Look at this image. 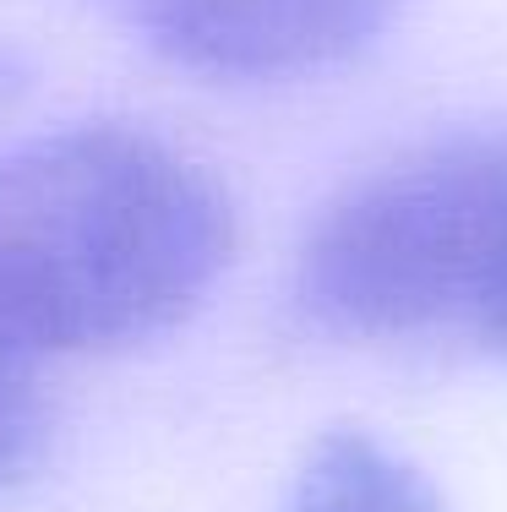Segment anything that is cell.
Here are the masks:
<instances>
[{"mask_svg": "<svg viewBox=\"0 0 507 512\" xmlns=\"http://www.w3.org/2000/svg\"><path fill=\"white\" fill-rule=\"evenodd\" d=\"M240 246L224 180L131 120H77L0 153V349L110 355L164 338Z\"/></svg>", "mask_w": 507, "mask_h": 512, "instance_id": "6da1fadb", "label": "cell"}, {"mask_svg": "<svg viewBox=\"0 0 507 512\" xmlns=\"http://www.w3.org/2000/svg\"><path fill=\"white\" fill-rule=\"evenodd\" d=\"M507 213V131H448L382 158L311 218L295 300L360 344L475 327Z\"/></svg>", "mask_w": 507, "mask_h": 512, "instance_id": "7a4b0ae2", "label": "cell"}, {"mask_svg": "<svg viewBox=\"0 0 507 512\" xmlns=\"http://www.w3.org/2000/svg\"><path fill=\"white\" fill-rule=\"evenodd\" d=\"M409 0H110L159 60L213 82H289L344 66Z\"/></svg>", "mask_w": 507, "mask_h": 512, "instance_id": "3957f363", "label": "cell"}, {"mask_svg": "<svg viewBox=\"0 0 507 512\" xmlns=\"http://www.w3.org/2000/svg\"><path fill=\"white\" fill-rule=\"evenodd\" d=\"M279 512H453L431 474L360 425H333L300 463Z\"/></svg>", "mask_w": 507, "mask_h": 512, "instance_id": "277c9868", "label": "cell"}, {"mask_svg": "<svg viewBox=\"0 0 507 512\" xmlns=\"http://www.w3.org/2000/svg\"><path fill=\"white\" fill-rule=\"evenodd\" d=\"M39 447H44V398L33 393L28 365L0 349V491L39 463Z\"/></svg>", "mask_w": 507, "mask_h": 512, "instance_id": "5b68a950", "label": "cell"}, {"mask_svg": "<svg viewBox=\"0 0 507 512\" xmlns=\"http://www.w3.org/2000/svg\"><path fill=\"white\" fill-rule=\"evenodd\" d=\"M475 344L486 349L491 360L507 365V213H502V235H497V262H491V284H486V300L475 311Z\"/></svg>", "mask_w": 507, "mask_h": 512, "instance_id": "8992f818", "label": "cell"}, {"mask_svg": "<svg viewBox=\"0 0 507 512\" xmlns=\"http://www.w3.org/2000/svg\"><path fill=\"white\" fill-rule=\"evenodd\" d=\"M17 88H22V60L11 50H0V109L17 99Z\"/></svg>", "mask_w": 507, "mask_h": 512, "instance_id": "52a82bcc", "label": "cell"}]
</instances>
